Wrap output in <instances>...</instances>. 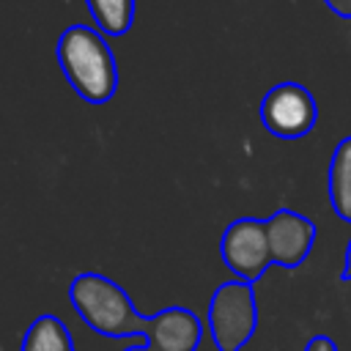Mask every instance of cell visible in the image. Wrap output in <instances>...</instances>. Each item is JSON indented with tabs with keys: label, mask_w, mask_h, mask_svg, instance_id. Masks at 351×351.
<instances>
[{
	"label": "cell",
	"mask_w": 351,
	"mask_h": 351,
	"mask_svg": "<svg viewBox=\"0 0 351 351\" xmlns=\"http://www.w3.org/2000/svg\"><path fill=\"white\" fill-rule=\"evenodd\" d=\"M206 332V321H200L186 307H162L151 315V326L145 335L148 351H197Z\"/></svg>",
	"instance_id": "7"
},
{
	"label": "cell",
	"mask_w": 351,
	"mask_h": 351,
	"mask_svg": "<svg viewBox=\"0 0 351 351\" xmlns=\"http://www.w3.org/2000/svg\"><path fill=\"white\" fill-rule=\"evenodd\" d=\"M85 5L104 36H123L134 22L137 0H85Z\"/></svg>",
	"instance_id": "10"
},
{
	"label": "cell",
	"mask_w": 351,
	"mask_h": 351,
	"mask_svg": "<svg viewBox=\"0 0 351 351\" xmlns=\"http://www.w3.org/2000/svg\"><path fill=\"white\" fill-rule=\"evenodd\" d=\"M304 351H337V346H335V340L329 335H313L307 340Z\"/></svg>",
	"instance_id": "11"
},
{
	"label": "cell",
	"mask_w": 351,
	"mask_h": 351,
	"mask_svg": "<svg viewBox=\"0 0 351 351\" xmlns=\"http://www.w3.org/2000/svg\"><path fill=\"white\" fill-rule=\"evenodd\" d=\"M219 255L236 280L250 282V285L255 280H261L263 271L269 266H274L271 250H269L266 219H258V217L233 219L219 239Z\"/></svg>",
	"instance_id": "5"
},
{
	"label": "cell",
	"mask_w": 351,
	"mask_h": 351,
	"mask_svg": "<svg viewBox=\"0 0 351 351\" xmlns=\"http://www.w3.org/2000/svg\"><path fill=\"white\" fill-rule=\"evenodd\" d=\"M69 302L80 321L104 337H145L151 315H143L129 293L104 274L82 271L69 285Z\"/></svg>",
	"instance_id": "2"
},
{
	"label": "cell",
	"mask_w": 351,
	"mask_h": 351,
	"mask_svg": "<svg viewBox=\"0 0 351 351\" xmlns=\"http://www.w3.org/2000/svg\"><path fill=\"white\" fill-rule=\"evenodd\" d=\"M58 66L88 104H104L118 90V63L104 33L90 25H69L55 44Z\"/></svg>",
	"instance_id": "1"
},
{
	"label": "cell",
	"mask_w": 351,
	"mask_h": 351,
	"mask_svg": "<svg viewBox=\"0 0 351 351\" xmlns=\"http://www.w3.org/2000/svg\"><path fill=\"white\" fill-rule=\"evenodd\" d=\"M324 5H326L337 19L351 22V0H324Z\"/></svg>",
	"instance_id": "12"
},
{
	"label": "cell",
	"mask_w": 351,
	"mask_h": 351,
	"mask_svg": "<svg viewBox=\"0 0 351 351\" xmlns=\"http://www.w3.org/2000/svg\"><path fill=\"white\" fill-rule=\"evenodd\" d=\"M266 233L271 263L282 269L302 266L315 244V222L293 208H277L271 217H266Z\"/></svg>",
	"instance_id": "6"
},
{
	"label": "cell",
	"mask_w": 351,
	"mask_h": 351,
	"mask_svg": "<svg viewBox=\"0 0 351 351\" xmlns=\"http://www.w3.org/2000/svg\"><path fill=\"white\" fill-rule=\"evenodd\" d=\"M19 351H74V346L66 324L58 315L44 313L27 326Z\"/></svg>",
	"instance_id": "9"
},
{
	"label": "cell",
	"mask_w": 351,
	"mask_h": 351,
	"mask_svg": "<svg viewBox=\"0 0 351 351\" xmlns=\"http://www.w3.org/2000/svg\"><path fill=\"white\" fill-rule=\"evenodd\" d=\"M329 203L335 208V214L351 225V134L343 137L329 159Z\"/></svg>",
	"instance_id": "8"
},
{
	"label": "cell",
	"mask_w": 351,
	"mask_h": 351,
	"mask_svg": "<svg viewBox=\"0 0 351 351\" xmlns=\"http://www.w3.org/2000/svg\"><path fill=\"white\" fill-rule=\"evenodd\" d=\"M126 351H148V346H145V343H137V346H132V348H126Z\"/></svg>",
	"instance_id": "13"
},
{
	"label": "cell",
	"mask_w": 351,
	"mask_h": 351,
	"mask_svg": "<svg viewBox=\"0 0 351 351\" xmlns=\"http://www.w3.org/2000/svg\"><path fill=\"white\" fill-rule=\"evenodd\" d=\"M258 329V304L250 282L228 280L214 288L206 310V332L217 351H239Z\"/></svg>",
	"instance_id": "3"
},
{
	"label": "cell",
	"mask_w": 351,
	"mask_h": 351,
	"mask_svg": "<svg viewBox=\"0 0 351 351\" xmlns=\"http://www.w3.org/2000/svg\"><path fill=\"white\" fill-rule=\"evenodd\" d=\"M258 115L269 134L280 140H299L313 132L318 121V104L304 85L285 80L266 90Z\"/></svg>",
	"instance_id": "4"
}]
</instances>
